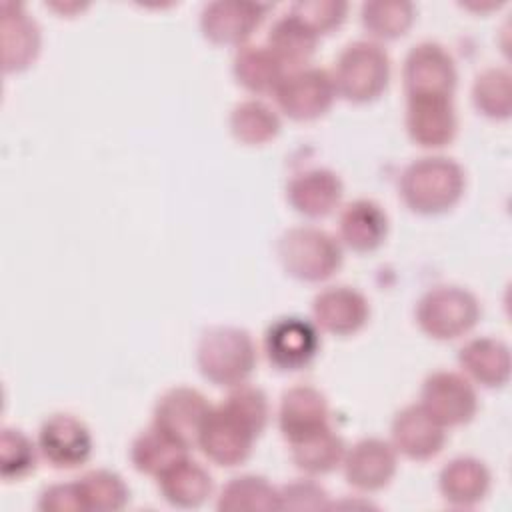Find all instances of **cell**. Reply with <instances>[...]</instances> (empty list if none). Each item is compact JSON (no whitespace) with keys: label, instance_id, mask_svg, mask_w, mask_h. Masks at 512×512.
I'll return each instance as SVG.
<instances>
[{"label":"cell","instance_id":"cell-1","mask_svg":"<svg viewBox=\"0 0 512 512\" xmlns=\"http://www.w3.org/2000/svg\"><path fill=\"white\" fill-rule=\"evenodd\" d=\"M466 174L448 156H422L400 174L398 190L404 204L418 214H440L452 208L464 194Z\"/></svg>","mask_w":512,"mask_h":512},{"label":"cell","instance_id":"cell-2","mask_svg":"<svg viewBox=\"0 0 512 512\" xmlns=\"http://www.w3.org/2000/svg\"><path fill=\"white\" fill-rule=\"evenodd\" d=\"M196 362L204 378L220 386L244 382L256 366V344L244 328L212 326L202 332Z\"/></svg>","mask_w":512,"mask_h":512},{"label":"cell","instance_id":"cell-3","mask_svg":"<svg viewBox=\"0 0 512 512\" xmlns=\"http://www.w3.org/2000/svg\"><path fill=\"white\" fill-rule=\"evenodd\" d=\"M332 80L336 94L350 102L374 100L388 86L390 56L376 40H352L340 50L334 62Z\"/></svg>","mask_w":512,"mask_h":512},{"label":"cell","instance_id":"cell-4","mask_svg":"<svg viewBox=\"0 0 512 512\" xmlns=\"http://www.w3.org/2000/svg\"><path fill=\"white\" fill-rule=\"evenodd\" d=\"M282 268L304 282L330 278L342 264V246L326 230L310 224L288 228L276 244Z\"/></svg>","mask_w":512,"mask_h":512},{"label":"cell","instance_id":"cell-5","mask_svg":"<svg viewBox=\"0 0 512 512\" xmlns=\"http://www.w3.org/2000/svg\"><path fill=\"white\" fill-rule=\"evenodd\" d=\"M480 318L478 298L462 286L438 284L426 290L416 304L418 326L436 340L466 334Z\"/></svg>","mask_w":512,"mask_h":512},{"label":"cell","instance_id":"cell-6","mask_svg":"<svg viewBox=\"0 0 512 512\" xmlns=\"http://www.w3.org/2000/svg\"><path fill=\"white\" fill-rule=\"evenodd\" d=\"M406 96H450L454 94L458 72L452 54L434 40L414 44L402 66Z\"/></svg>","mask_w":512,"mask_h":512},{"label":"cell","instance_id":"cell-7","mask_svg":"<svg viewBox=\"0 0 512 512\" xmlns=\"http://www.w3.org/2000/svg\"><path fill=\"white\" fill-rule=\"evenodd\" d=\"M336 86L332 74L318 66H302L286 72L274 98L282 112L294 120H314L334 102Z\"/></svg>","mask_w":512,"mask_h":512},{"label":"cell","instance_id":"cell-8","mask_svg":"<svg viewBox=\"0 0 512 512\" xmlns=\"http://www.w3.org/2000/svg\"><path fill=\"white\" fill-rule=\"evenodd\" d=\"M420 404L442 426H458L472 420L478 410V396L464 374L434 370L422 382Z\"/></svg>","mask_w":512,"mask_h":512},{"label":"cell","instance_id":"cell-9","mask_svg":"<svg viewBox=\"0 0 512 512\" xmlns=\"http://www.w3.org/2000/svg\"><path fill=\"white\" fill-rule=\"evenodd\" d=\"M254 438L256 434L242 420L218 404L206 414L196 444L212 462L236 466L250 456Z\"/></svg>","mask_w":512,"mask_h":512},{"label":"cell","instance_id":"cell-10","mask_svg":"<svg viewBox=\"0 0 512 512\" xmlns=\"http://www.w3.org/2000/svg\"><path fill=\"white\" fill-rule=\"evenodd\" d=\"M38 450L56 468H76L88 460L92 436L80 418L56 412L40 424Z\"/></svg>","mask_w":512,"mask_h":512},{"label":"cell","instance_id":"cell-11","mask_svg":"<svg viewBox=\"0 0 512 512\" xmlns=\"http://www.w3.org/2000/svg\"><path fill=\"white\" fill-rule=\"evenodd\" d=\"M268 4L248 0H212L202 6L200 28L216 44L242 46L260 26Z\"/></svg>","mask_w":512,"mask_h":512},{"label":"cell","instance_id":"cell-12","mask_svg":"<svg viewBox=\"0 0 512 512\" xmlns=\"http://www.w3.org/2000/svg\"><path fill=\"white\" fill-rule=\"evenodd\" d=\"M320 336L312 322L300 316H282L274 320L264 334L268 360L282 370L306 366L318 352Z\"/></svg>","mask_w":512,"mask_h":512},{"label":"cell","instance_id":"cell-13","mask_svg":"<svg viewBox=\"0 0 512 512\" xmlns=\"http://www.w3.org/2000/svg\"><path fill=\"white\" fill-rule=\"evenodd\" d=\"M408 136L424 148H440L454 140L458 116L450 96H408Z\"/></svg>","mask_w":512,"mask_h":512},{"label":"cell","instance_id":"cell-14","mask_svg":"<svg viewBox=\"0 0 512 512\" xmlns=\"http://www.w3.org/2000/svg\"><path fill=\"white\" fill-rule=\"evenodd\" d=\"M392 446L396 452L412 460H428L436 456L446 442V426H442L420 402L408 404L392 418Z\"/></svg>","mask_w":512,"mask_h":512},{"label":"cell","instance_id":"cell-15","mask_svg":"<svg viewBox=\"0 0 512 512\" xmlns=\"http://www.w3.org/2000/svg\"><path fill=\"white\" fill-rule=\"evenodd\" d=\"M210 408V402L200 390L190 386H174L156 400L152 424L190 446L196 442L200 426Z\"/></svg>","mask_w":512,"mask_h":512},{"label":"cell","instance_id":"cell-16","mask_svg":"<svg viewBox=\"0 0 512 512\" xmlns=\"http://www.w3.org/2000/svg\"><path fill=\"white\" fill-rule=\"evenodd\" d=\"M346 480L364 492H374L392 480L396 474V448L382 438H362L352 444L344 454Z\"/></svg>","mask_w":512,"mask_h":512},{"label":"cell","instance_id":"cell-17","mask_svg":"<svg viewBox=\"0 0 512 512\" xmlns=\"http://www.w3.org/2000/svg\"><path fill=\"white\" fill-rule=\"evenodd\" d=\"M312 314L320 328L346 336L358 332L366 324L370 304L360 290L346 284H336L326 286L314 296Z\"/></svg>","mask_w":512,"mask_h":512},{"label":"cell","instance_id":"cell-18","mask_svg":"<svg viewBox=\"0 0 512 512\" xmlns=\"http://www.w3.org/2000/svg\"><path fill=\"white\" fill-rule=\"evenodd\" d=\"M344 184L340 176L324 166H314L292 174L286 184L290 206L310 218L330 214L342 200Z\"/></svg>","mask_w":512,"mask_h":512},{"label":"cell","instance_id":"cell-19","mask_svg":"<svg viewBox=\"0 0 512 512\" xmlns=\"http://www.w3.org/2000/svg\"><path fill=\"white\" fill-rule=\"evenodd\" d=\"M2 68L6 72L24 70L40 50V28L28 10L12 0L0 4Z\"/></svg>","mask_w":512,"mask_h":512},{"label":"cell","instance_id":"cell-20","mask_svg":"<svg viewBox=\"0 0 512 512\" xmlns=\"http://www.w3.org/2000/svg\"><path fill=\"white\" fill-rule=\"evenodd\" d=\"M328 424V400L310 384H294L282 392L278 426L288 442Z\"/></svg>","mask_w":512,"mask_h":512},{"label":"cell","instance_id":"cell-21","mask_svg":"<svg viewBox=\"0 0 512 512\" xmlns=\"http://www.w3.org/2000/svg\"><path fill=\"white\" fill-rule=\"evenodd\" d=\"M340 240L356 250L370 252L378 248L388 234V216L384 208L370 198H356L348 202L338 218Z\"/></svg>","mask_w":512,"mask_h":512},{"label":"cell","instance_id":"cell-22","mask_svg":"<svg viewBox=\"0 0 512 512\" xmlns=\"http://www.w3.org/2000/svg\"><path fill=\"white\" fill-rule=\"evenodd\" d=\"M438 486L448 504L468 508L486 498L490 490V470L474 456H456L442 466Z\"/></svg>","mask_w":512,"mask_h":512},{"label":"cell","instance_id":"cell-23","mask_svg":"<svg viewBox=\"0 0 512 512\" xmlns=\"http://www.w3.org/2000/svg\"><path fill=\"white\" fill-rule=\"evenodd\" d=\"M156 478L164 500L178 508H196L204 504L214 488L210 472L188 456L168 466Z\"/></svg>","mask_w":512,"mask_h":512},{"label":"cell","instance_id":"cell-24","mask_svg":"<svg viewBox=\"0 0 512 512\" xmlns=\"http://www.w3.org/2000/svg\"><path fill=\"white\" fill-rule=\"evenodd\" d=\"M458 362L484 386H502L510 376V348L494 336H476L460 346Z\"/></svg>","mask_w":512,"mask_h":512},{"label":"cell","instance_id":"cell-25","mask_svg":"<svg viewBox=\"0 0 512 512\" xmlns=\"http://www.w3.org/2000/svg\"><path fill=\"white\" fill-rule=\"evenodd\" d=\"M232 72L246 90L266 94L278 88L286 66L266 44H242L234 54Z\"/></svg>","mask_w":512,"mask_h":512},{"label":"cell","instance_id":"cell-26","mask_svg":"<svg viewBox=\"0 0 512 512\" xmlns=\"http://www.w3.org/2000/svg\"><path fill=\"white\" fill-rule=\"evenodd\" d=\"M188 448L176 436L152 424L132 440L130 460L138 472L160 476L168 466L188 456Z\"/></svg>","mask_w":512,"mask_h":512},{"label":"cell","instance_id":"cell-27","mask_svg":"<svg viewBox=\"0 0 512 512\" xmlns=\"http://www.w3.org/2000/svg\"><path fill=\"white\" fill-rule=\"evenodd\" d=\"M318 34L290 10L280 14L266 36V46L288 68H302L316 50Z\"/></svg>","mask_w":512,"mask_h":512},{"label":"cell","instance_id":"cell-28","mask_svg":"<svg viewBox=\"0 0 512 512\" xmlns=\"http://www.w3.org/2000/svg\"><path fill=\"white\" fill-rule=\"evenodd\" d=\"M290 446L294 464L306 474L332 472L346 454L342 436L330 424L292 440Z\"/></svg>","mask_w":512,"mask_h":512},{"label":"cell","instance_id":"cell-29","mask_svg":"<svg viewBox=\"0 0 512 512\" xmlns=\"http://www.w3.org/2000/svg\"><path fill=\"white\" fill-rule=\"evenodd\" d=\"M216 508L222 512L280 510V492L264 476L242 474L230 478V482L224 484Z\"/></svg>","mask_w":512,"mask_h":512},{"label":"cell","instance_id":"cell-30","mask_svg":"<svg viewBox=\"0 0 512 512\" xmlns=\"http://www.w3.org/2000/svg\"><path fill=\"white\" fill-rule=\"evenodd\" d=\"M82 510L114 512L128 504L130 492L122 476L112 470H90L76 480Z\"/></svg>","mask_w":512,"mask_h":512},{"label":"cell","instance_id":"cell-31","mask_svg":"<svg viewBox=\"0 0 512 512\" xmlns=\"http://www.w3.org/2000/svg\"><path fill=\"white\" fill-rule=\"evenodd\" d=\"M230 130L244 144H264L278 134L280 118L266 102L250 98L232 108Z\"/></svg>","mask_w":512,"mask_h":512},{"label":"cell","instance_id":"cell-32","mask_svg":"<svg viewBox=\"0 0 512 512\" xmlns=\"http://www.w3.org/2000/svg\"><path fill=\"white\" fill-rule=\"evenodd\" d=\"M362 26L376 38H396L414 20V6L406 0H366L360 6Z\"/></svg>","mask_w":512,"mask_h":512},{"label":"cell","instance_id":"cell-33","mask_svg":"<svg viewBox=\"0 0 512 512\" xmlns=\"http://www.w3.org/2000/svg\"><path fill=\"white\" fill-rule=\"evenodd\" d=\"M510 72L494 66L482 70L472 84V100L478 112L488 118H508L512 110V88Z\"/></svg>","mask_w":512,"mask_h":512},{"label":"cell","instance_id":"cell-34","mask_svg":"<svg viewBox=\"0 0 512 512\" xmlns=\"http://www.w3.org/2000/svg\"><path fill=\"white\" fill-rule=\"evenodd\" d=\"M36 466V446L20 430L4 426L0 430V476L4 480H20Z\"/></svg>","mask_w":512,"mask_h":512},{"label":"cell","instance_id":"cell-35","mask_svg":"<svg viewBox=\"0 0 512 512\" xmlns=\"http://www.w3.org/2000/svg\"><path fill=\"white\" fill-rule=\"evenodd\" d=\"M222 406L228 412H232L238 420H242L256 436L268 424V416H270L268 398L264 390L254 384H248V382L234 384L226 394V398L222 400Z\"/></svg>","mask_w":512,"mask_h":512},{"label":"cell","instance_id":"cell-36","mask_svg":"<svg viewBox=\"0 0 512 512\" xmlns=\"http://www.w3.org/2000/svg\"><path fill=\"white\" fill-rule=\"evenodd\" d=\"M290 12L298 16L316 34L328 32L340 26L348 12V2L344 0H298L290 6Z\"/></svg>","mask_w":512,"mask_h":512},{"label":"cell","instance_id":"cell-37","mask_svg":"<svg viewBox=\"0 0 512 512\" xmlns=\"http://www.w3.org/2000/svg\"><path fill=\"white\" fill-rule=\"evenodd\" d=\"M280 510L292 508V510H314V508H326V490L312 482V480H294L280 490Z\"/></svg>","mask_w":512,"mask_h":512},{"label":"cell","instance_id":"cell-38","mask_svg":"<svg viewBox=\"0 0 512 512\" xmlns=\"http://www.w3.org/2000/svg\"><path fill=\"white\" fill-rule=\"evenodd\" d=\"M38 508L46 510V512L48 510L50 512L82 510L76 482H66V484L60 482V484H52V486L44 488L40 494V500H38Z\"/></svg>","mask_w":512,"mask_h":512}]
</instances>
